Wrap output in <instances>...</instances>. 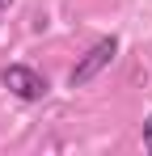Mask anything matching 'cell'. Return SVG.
Instances as JSON below:
<instances>
[{
    "label": "cell",
    "instance_id": "6da1fadb",
    "mask_svg": "<svg viewBox=\"0 0 152 156\" xmlns=\"http://www.w3.org/2000/svg\"><path fill=\"white\" fill-rule=\"evenodd\" d=\"M114 55H118V38L110 34V38H101V42H93L89 51H85V59L72 68V89H85L89 80H97V72H106L110 63H114Z\"/></svg>",
    "mask_w": 152,
    "mask_h": 156
},
{
    "label": "cell",
    "instance_id": "7a4b0ae2",
    "mask_svg": "<svg viewBox=\"0 0 152 156\" xmlns=\"http://www.w3.org/2000/svg\"><path fill=\"white\" fill-rule=\"evenodd\" d=\"M0 84L13 93V97H21V101H42L47 97V76L42 72H34V68H25V63H9L4 72H0Z\"/></svg>",
    "mask_w": 152,
    "mask_h": 156
},
{
    "label": "cell",
    "instance_id": "3957f363",
    "mask_svg": "<svg viewBox=\"0 0 152 156\" xmlns=\"http://www.w3.org/2000/svg\"><path fill=\"white\" fill-rule=\"evenodd\" d=\"M144 148H148V152H152V114H148V118H144Z\"/></svg>",
    "mask_w": 152,
    "mask_h": 156
},
{
    "label": "cell",
    "instance_id": "277c9868",
    "mask_svg": "<svg viewBox=\"0 0 152 156\" xmlns=\"http://www.w3.org/2000/svg\"><path fill=\"white\" fill-rule=\"evenodd\" d=\"M9 4H13V0H0V13H4V9H9Z\"/></svg>",
    "mask_w": 152,
    "mask_h": 156
}]
</instances>
